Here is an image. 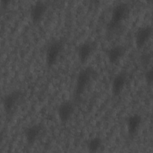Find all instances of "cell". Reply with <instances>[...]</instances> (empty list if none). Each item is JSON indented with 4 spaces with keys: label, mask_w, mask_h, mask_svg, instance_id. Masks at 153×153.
<instances>
[{
    "label": "cell",
    "mask_w": 153,
    "mask_h": 153,
    "mask_svg": "<svg viewBox=\"0 0 153 153\" xmlns=\"http://www.w3.org/2000/svg\"><path fill=\"white\" fill-rule=\"evenodd\" d=\"M93 76V71L90 68H87L82 70L79 74L75 85V96L78 97L82 94L86 87L90 83Z\"/></svg>",
    "instance_id": "6da1fadb"
},
{
    "label": "cell",
    "mask_w": 153,
    "mask_h": 153,
    "mask_svg": "<svg viewBox=\"0 0 153 153\" xmlns=\"http://www.w3.org/2000/svg\"><path fill=\"white\" fill-rule=\"evenodd\" d=\"M128 11V7L125 3H120L115 5L112 13L109 28H115L126 17Z\"/></svg>",
    "instance_id": "7a4b0ae2"
},
{
    "label": "cell",
    "mask_w": 153,
    "mask_h": 153,
    "mask_svg": "<svg viewBox=\"0 0 153 153\" xmlns=\"http://www.w3.org/2000/svg\"><path fill=\"white\" fill-rule=\"evenodd\" d=\"M62 47V42L60 41H54L49 45L46 53V60L48 65H53L57 61Z\"/></svg>",
    "instance_id": "3957f363"
},
{
    "label": "cell",
    "mask_w": 153,
    "mask_h": 153,
    "mask_svg": "<svg viewBox=\"0 0 153 153\" xmlns=\"http://www.w3.org/2000/svg\"><path fill=\"white\" fill-rule=\"evenodd\" d=\"M152 33V27L150 26H146L141 27L136 34L135 42L138 48L142 47L150 38Z\"/></svg>",
    "instance_id": "277c9868"
},
{
    "label": "cell",
    "mask_w": 153,
    "mask_h": 153,
    "mask_svg": "<svg viewBox=\"0 0 153 153\" xmlns=\"http://www.w3.org/2000/svg\"><path fill=\"white\" fill-rule=\"evenodd\" d=\"M74 110L73 103L70 101L63 102L58 109V116L59 119L64 122L68 120L72 115Z\"/></svg>",
    "instance_id": "5b68a950"
},
{
    "label": "cell",
    "mask_w": 153,
    "mask_h": 153,
    "mask_svg": "<svg viewBox=\"0 0 153 153\" xmlns=\"http://www.w3.org/2000/svg\"><path fill=\"white\" fill-rule=\"evenodd\" d=\"M126 81V76L124 74H119L114 79L112 84V91L114 95L117 96L123 90Z\"/></svg>",
    "instance_id": "8992f818"
},
{
    "label": "cell",
    "mask_w": 153,
    "mask_h": 153,
    "mask_svg": "<svg viewBox=\"0 0 153 153\" xmlns=\"http://www.w3.org/2000/svg\"><path fill=\"white\" fill-rule=\"evenodd\" d=\"M93 50V47L89 42L83 43L78 48V57L81 63L85 62L90 56Z\"/></svg>",
    "instance_id": "52a82bcc"
},
{
    "label": "cell",
    "mask_w": 153,
    "mask_h": 153,
    "mask_svg": "<svg viewBox=\"0 0 153 153\" xmlns=\"http://www.w3.org/2000/svg\"><path fill=\"white\" fill-rule=\"evenodd\" d=\"M46 10V6L43 3L38 2L31 10V18L34 22H38L43 16Z\"/></svg>",
    "instance_id": "ba28073f"
},
{
    "label": "cell",
    "mask_w": 153,
    "mask_h": 153,
    "mask_svg": "<svg viewBox=\"0 0 153 153\" xmlns=\"http://www.w3.org/2000/svg\"><path fill=\"white\" fill-rule=\"evenodd\" d=\"M124 52V47L121 45H117L111 48L108 53V56L109 61L112 63L116 62L123 56Z\"/></svg>",
    "instance_id": "9c48e42d"
},
{
    "label": "cell",
    "mask_w": 153,
    "mask_h": 153,
    "mask_svg": "<svg viewBox=\"0 0 153 153\" xmlns=\"http://www.w3.org/2000/svg\"><path fill=\"white\" fill-rule=\"evenodd\" d=\"M41 128L39 125H34L29 127L26 131V138L29 143H33L38 137Z\"/></svg>",
    "instance_id": "30bf717a"
},
{
    "label": "cell",
    "mask_w": 153,
    "mask_h": 153,
    "mask_svg": "<svg viewBox=\"0 0 153 153\" xmlns=\"http://www.w3.org/2000/svg\"><path fill=\"white\" fill-rule=\"evenodd\" d=\"M141 123V118L138 115H133L127 121V128L130 134L136 132Z\"/></svg>",
    "instance_id": "8fae6325"
},
{
    "label": "cell",
    "mask_w": 153,
    "mask_h": 153,
    "mask_svg": "<svg viewBox=\"0 0 153 153\" xmlns=\"http://www.w3.org/2000/svg\"><path fill=\"white\" fill-rule=\"evenodd\" d=\"M19 98V95L17 93H13L5 96L4 100V108L7 111L10 112L13 109L14 105H16L18 99Z\"/></svg>",
    "instance_id": "7c38bea8"
},
{
    "label": "cell",
    "mask_w": 153,
    "mask_h": 153,
    "mask_svg": "<svg viewBox=\"0 0 153 153\" xmlns=\"http://www.w3.org/2000/svg\"><path fill=\"white\" fill-rule=\"evenodd\" d=\"M100 139L99 138H94L88 143V149L90 151H96L100 146Z\"/></svg>",
    "instance_id": "4fadbf2b"
},
{
    "label": "cell",
    "mask_w": 153,
    "mask_h": 153,
    "mask_svg": "<svg viewBox=\"0 0 153 153\" xmlns=\"http://www.w3.org/2000/svg\"><path fill=\"white\" fill-rule=\"evenodd\" d=\"M145 78L148 82H151L152 81V71L151 69H149L146 74H145Z\"/></svg>",
    "instance_id": "5bb4252c"
}]
</instances>
